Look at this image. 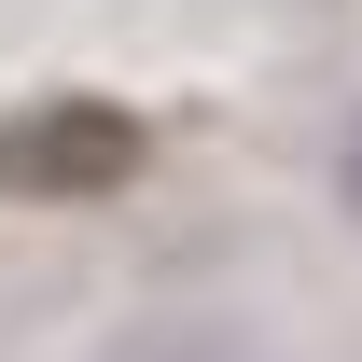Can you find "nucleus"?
I'll list each match as a JSON object with an SVG mask.
<instances>
[{
  "label": "nucleus",
  "mask_w": 362,
  "mask_h": 362,
  "mask_svg": "<svg viewBox=\"0 0 362 362\" xmlns=\"http://www.w3.org/2000/svg\"><path fill=\"white\" fill-rule=\"evenodd\" d=\"M126 168H139V112L126 98H28V112L0 126V195H28V209L112 195Z\"/></svg>",
  "instance_id": "1"
},
{
  "label": "nucleus",
  "mask_w": 362,
  "mask_h": 362,
  "mask_svg": "<svg viewBox=\"0 0 362 362\" xmlns=\"http://www.w3.org/2000/svg\"><path fill=\"white\" fill-rule=\"evenodd\" d=\"M112 362H237V349L209 334V320H153V334H126Z\"/></svg>",
  "instance_id": "2"
},
{
  "label": "nucleus",
  "mask_w": 362,
  "mask_h": 362,
  "mask_svg": "<svg viewBox=\"0 0 362 362\" xmlns=\"http://www.w3.org/2000/svg\"><path fill=\"white\" fill-rule=\"evenodd\" d=\"M334 195L362 209V112H349V153H334Z\"/></svg>",
  "instance_id": "3"
}]
</instances>
